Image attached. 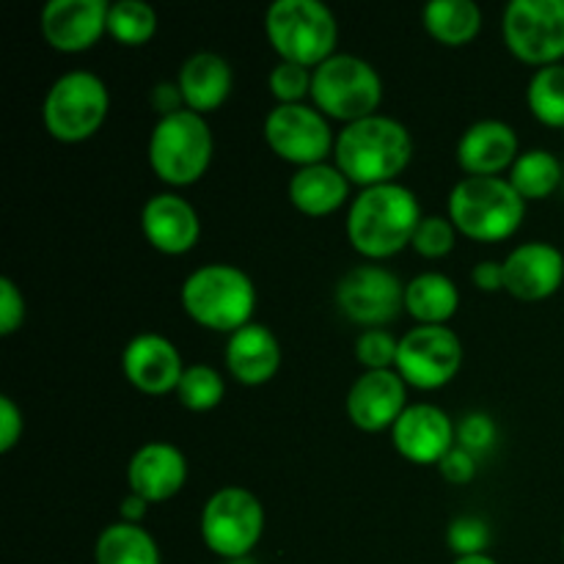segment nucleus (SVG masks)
Returning a JSON list of instances; mask_svg holds the SVG:
<instances>
[{"label": "nucleus", "mask_w": 564, "mask_h": 564, "mask_svg": "<svg viewBox=\"0 0 564 564\" xmlns=\"http://www.w3.org/2000/svg\"><path fill=\"white\" fill-rule=\"evenodd\" d=\"M187 479L185 455L174 444L154 441L141 446L127 466V485L149 505L169 501L182 490Z\"/></svg>", "instance_id": "nucleus-20"}, {"label": "nucleus", "mask_w": 564, "mask_h": 564, "mask_svg": "<svg viewBox=\"0 0 564 564\" xmlns=\"http://www.w3.org/2000/svg\"><path fill=\"white\" fill-rule=\"evenodd\" d=\"M264 534V510L251 490L224 488L202 512V538L220 560H248Z\"/></svg>", "instance_id": "nucleus-9"}, {"label": "nucleus", "mask_w": 564, "mask_h": 564, "mask_svg": "<svg viewBox=\"0 0 564 564\" xmlns=\"http://www.w3.org/2000/svg\"><path fill=\"white\" fill-rule=\"evenodd\" d=\"M455 224L446 218H438V215H427L419 224L416 235H413L411 246L416 248V253L427 259H441L455 248Z\"/></svg>", "instance_id": "nucleus-33"}, {"label": "nucleus", "mask_w": 564, "mask_h": 564, "mask_svg": "<svg viewBox=\"0 0 564 564\" xmlns=\"http://www.w3.org/2000/svg\"><path fill=\"white\" fill-rule=\"evenodd\" d=\"M270 91L281 105H301L303 97L312 94V75H308L306 66L281 61L270 72Z\"/></svg>", "instance_id": "nucleus-34"}, {"label": "nucleus", "mask_w": 564, "mask_h": 564, "mask_svg": "<svg viewBox=\"0 0 564 564\" xmlns=\"http://www.w3.org/2000/svg\"><path fill=\"white\" fill-rule=\"evenodd\" d=\"M105 0H53L42 11V36L58 53H83L108 31Z\"/></svg>", "instance_id": "nucleus-14"}, {"label": "nucleus", "mask_w": 564, "mask_h": 564, "mask_svg": "<svg viewBox=\"0 0 564 564\" xmlns=\"http://www.w3.org/2000/svg\"><path fill=\"white\" fill-rule=\"evenodd\" d=\"M334 158L336 169L350 180V185H361L364 191L389 185L411 163V132L397 119L375 113L369 119L345 124V130L336 135Z\"/></svg>", "instance_id": "nucleus-1"}, {"label": "nucleus", "mask_w": 564, "mask_h": 564, "mask_svg": "<svg viewBox=\"0 0 564 564\" xmlns=\"http://www.w3.org/2000/svg\"><path fill=\"white\" fill-rule=\"evenodd\" d=\"M518 160V135L510 124L496 119L477 121L457 143V163L471 176H496Z\"/></svg>", "instance_id": "nucleus-21"}, {"label": "nucleus", "mask_w": 564, "mask_h": 564, "mask_svg": "<svg viewBox=\"0 0 564 564\" xmlns=\"http://www.w3.org/2000/svg\"><path fill=\"white\" fill-rule=\"evenodd\" d=\"M110 97L105 83L91 72H66L44 97L42 119L61 143L88 141L108 116Z\"/></svg>", "instance_id": "nucleus-8"}, {"label": "nucleus", "mask_w": 564, "mask_h": 564, "mask_svg": "<svg viewBox=\"0 0 564 564\" xmlns=\"http://www.w3.org/2000/svg\"><path fill=\"white\" fill-rule=\"evenodd\" d=\"M121 369H124V378L138 391L152 397H163L169 391H176L182 375H185L180 350L165 336L158 334L135 336L124 347Z\"/></svg>", "instance_id": "nucleus-17"}, {"label": "nucleus", "mask_w": 564, "mask_h": 564, "mask_svg": "<svg viewBox=\"0 0 564 564\" xmlns=\"http://www.w3.org/2000/svg\"><path fill=\"white\" fill-rule=\"evenodd\" d=\"M397 350H400V341L389 330L380 328L364 330L356 341V358L367 367V372L391 369V364H397Z\"/></svg>", "instance_id": "nucleus-32"}, {"label": "nucleus", "mask_w": 564, "mask_h": 564, "mask_svg": "<svg viewBox=\"0 0 564 564\" xmlns=\"http://www.w3.org/2000/svg\"><path fill=\"white\" fill-rule=\"evenodd\" d=\"M97 564H163L152 534L138 523H113L105 529L94 549Z\"/></svg>", "instance_id": "nucleus-27"}, {"label": "nucleus", "mask_w": 564, "mask_h": 564, "mask_svg": "<svg viewBox=\"0 0 564 564\" xmlns=\"http://www.w3.org/2000/svg\"><path fill=\"white\" fill-rule=\"evenodd\" d=\"M231 66L226 58L215 53H196L182 64L180 69V91L185 99V108L204 116L218 110L231 94Z\"/></svg>", "instance_id": "nucleus-23"}, {"label": "nucleus", "mask_w": 564, "mask_h": 564, "mask_svg": "<svg viewBox=\"0 0 564 564\" xmlns=\"http://www.w3.org/2000/svg\"><path fill=\"white\" fill-rule=\"evenodd\" d=\"M213 160V132L204 116L176 110L154 124L149 138V165L165 185L185 187L202 180Z\"/></svg>", "instance_id": "nucleus-6"}, {"label": "nucleus", "mask_w": 564, "mask_h": 564, "mask_svg": "<svg viewBox=\"0 0 564 564\" xmlns=\"http://www.w3.org/2000/svg\"><path fill=\"white\" fill-rule=\"evenodd\" d=\"M438 468H441V477H444L446 482L468 485L474 479V474H477V460H474L471 452L455 446V449L438 463Z\"/></svg>", "instance_id": "nucleus-38"}, {"label": "nucleus", "mask_w": 564, "mask_h": 564, "mask_svg": "<svg viewBox=\"0 0 564 564\" xmlns=\"http://www.w3.org/2000/svg\"><path fill=\"white\" fill-rule=\"evenodd\" d=\"M455 564H499V562L490 560L488 554H477V556H457Z\"/></svg>", "instance_id": "nucleus-43"}, {"label": "nucleus", "mask_w": 564, "mask_h": 564, "mask_svg": "<svg viewBox=\"0 0 564 564\" xmlns=\"http://www.w3.org/2000/svg\"><path fill=\"white\" fill-rule=\"evenodd\" d=\"M501 28L510 53L523 64L543 69L564 58V0H512Z\"/></svg>", "instance_id": "nucleus-10"}, {"label": "nucleus", "mask_w": 564, "mask_h": 564, "mask_svg": "<svg viewBox=\"0 0 564 564\" xmlns=\"http://www.w3.org/2000/svg\"><path fill=\"white\" fill-rule=\"evenodd\" d=\"M455 424L435 405L405 408V413L391 427L394 449L405 460L419 463V466H433V463L444 460L455 449Z\"/></svg>", "instance_id": "nucleus-15"}, {"label": "nucleus", "mask_w": 564, "mask_h": 564, "mask_svg": "<svg viewBox=\"0 0 564 564\" xmlns=\"http://www.w3.org/2000/svg\"><path fill=\"white\" fill-rule=\"evenodd\" d=\"M182 306L193 323L220 334H235L251 323L257 290L235 264H204L182 284Z\"/></svg>", "instance_id": "nucleus-3"}, {"label": "nucleus", "mask_w": 564, "mask_h": 564, "mask_svg": "<svg viewBox=\"0 0 564 564\" xmlns=\"http://www.w3.org/2000/svg\"><path fill=\"white\" fill-rule=\"evenodd\" d=\"M264 141L286 163L301 169L325 163L336 138L330 132L328 119L317 108L308 105H279L264 119Z\"/></svg>", "instance_id": "nucleus-12"}, {"label": "nucleus", "mask_w": 564, "mask_h": 564, "mask_svg": "<svg viewBox=\"0 0 564 564\" xmlns=\"http://www.w3.org/2000/svg\"><path fill=\"white\" fill-rule=\"evenodd\" d=\"M562 163L545 149H532V152L518 154L510 169V185L516 187L523 202L545 198L562 185Z\"/></svg>", "instance_id": "nucleus-28"}, {"label": "nucleus", "mask_w": 564, "mask_h": 564, "mask_svg": "<svg viewBox=\"0 0 564 564\" xmlns=\"http://www.w3.org/2000/svg\"><path fill=\"white\" fill-rule=\"evenodd\" d=\"M446 540H449V549L455 551L457 556H477L485 554V549L490 545V529L488 523L479 521V518L463 516L452 521Z\"/></svg>", "instance_id": "nucleus-35"}, {"label": "nucleus", "mask_w": 564, "mask_h": 564, "mask_svg": "<svg viewBox=\"0 0 564 564\" xmlns=\"http://www.w3.org/2000/svg\"><path fill=\"white\" fill-rule=\"evenodd\" d=\"M394 367L413 389H441L460 372L463 345L446 325H419L400 339Z\"/></svg>", "instance_id": "nucleus-11"}, {"label": "nucleus", "mask_w": 564, "mask_h": 564, "mask_svg": "<svg viewBox=\"0 0 564 564\" xmlns=\"http://www.w3.org/2000/svg\"><path fill=\"white\" fill-rule=\"evenodd\" d=\"M336 303L352 323L380 328L400 317V308H405V286L391 270L380 264H361L339 281Z\"/></svg>", "instance_id": "nucleus-13"}, {"label": "nucleus", "mask_w": 564, "mask_h": 564, "mask_svg": "<svg viewBox=\"0 0 564 564\" xmlns=\"http://www.w3.org/2000/svg\"><path fill=\"white\" fill-rule=\"evenodd\" d=\"M419 224V198L408 187L389 182L358 193L347 213V240L361 257L389 259L411 246Z\"/></svg>", "instance_id": "nucleus-2"}, {"label": "nucleus", "mask_w": 564, "mask_h": 564, "mask_svg": "<svg viewBox=\"0 0 564 564\" xmlns=\"http://www.w3.org/2000/svg\"><path fill=\"white\" fill-rule=\"evenodd\" d=\"M22 435V411L11 397H0V452H11Z\"/></svg>", "instance_id": "nucleus-39"}, {"label": "nucleus", "mask_w": 564, "mask_h": 564, "mask_svg": "<svg viewBox=\"0 0 564 564\" xmlns=\"http://www.w3.org/2000/svg\"><path fill=\"white\" fill-rule=\"evenodd\" d=\"M224 378H220L218 369L207 367V364H196V367H187L182 375L180 386H176V397H180L182 405L187 411H213L224 400Z\"/></svg>", "instance_id": "nucleus-31"}, {"label": "nucleus", "mask_w": 564, "mask_h": 564, "mask_svg": "<svg viewBox=\"0 0 564 564\" xmlns=\"http://www.w3.org/2000/svg\"><path fill=\"white\" fill-rule=\"evenodd\" d=\"M264 31L281 61L306 69L325 64L339 39L334 11L319 0H275L264 17Z\"/></svg>", "instance_id": "nucleus-5"}, {"label": "nucleus", "mask_w": 564, "mask_h": 564, "mask_svg": "<svg viewBox=\"0 0 564 564\" xmlns=\"http://www.w3.org/2000/svg\"><path fill=\"white\" fill-rule=\"evenodd\" d=\"M471 279L482 292L505 290V262H479Z\"/></svg>", "instance_id": "nucleus-40"}, {"label": "nucleus", "mask_w": 564, "mask_h": 564, "mask_svg": "<svg viewBox=\"0 0 564 564\" xmlns=\"http://www.w3.org/2000/svg\"><path fill=\"white\" fill-rule=\"evenodd\" d=\"M527 215V202L510 180L466 176L449 196V220L477 242H499L516 235Z\"/></svg>", "instance_id": "nucleus-4"}, {"label": "nucleus", "mask_w": 564, "mask_h": 564, "mask_svg": "<svg viewBox=\"0 0 564 564\" xmlns=\"http://www.w3.org/2000/svg\"><path fill=\"white\" fill-rule=\"evenodd\" d=\"M226 367L231 378L246 386H262L273 380L281 367V347L273 330L257 323L235 330L226 345Z\"/></svg>", "instance_id": "nucleus-22"}, {"label": "nucleus", "mask_w": 564, "mask_h": 564, "mask_svg": "<svg viewBox=\"0 0 564 564\" xmlns=\"http://www.w3.org/2000/svg\"><path fill=\"white\" fill-rule=\"evenodd\" d=\"M424 28L435 42L463 47L474 42L482 28V11L474 0H433L424 9Z\"/></svg>", "instance_id": "nucleus-26"}, {"label": "nucleus", "mask_w": 564, "mask_h": 564, "mask_svg": "<svg viewBox=\"0 0 564 564\" xmlns=\"http://www.w3.org/2000/svg\"><path fill=\"white\" fill-rule=\"evenodd\" d=\"M25 319V297L11 279H0V334L11 336Z\"/></svg>", "instance_id": "nucleus-37"}, {"label": "nucleus", "mask_w": 564, "mask_h": 564, "mask_svg": "<svg viewBox=\"0 0 564 564\" xmlns=\"http://www.w3.org/2000/svg\"><path fill=\"white\" fill-rule=\"evenodd\" d=\"M158 31V14L143 0H119L110 6L108 14V33L119 44L127 47H141Z\"/></svg>", "instance_id": "nucleus-29"}, {"label": "nucleus", "mask_w": 564, "mask_h": 564, "mask_svg": "<svg viewBox=\"0 0 564 564\" xmlns=\"http://www.w3.org/2000/svg\"><path fill=\"white\" fill-rule=\"evenodd\" d=\"M350 196V180L336 165L319 163L297 169L290 180V198L308 218L336 213Z\"/></svg>", "instance_id": "nucleus-24"}, {"label": "nucleus", "mask_w": 564, "mask_h": 564, "mask_svg": "<svg viewBox=\"0 0 564 564\" xmlns=\"http://www.w3.org/2000/svg\"><path fill=\"white\" fill-rule=\"evenodd\" d=\"M460 306L455 281L441 273H422L405 286V308L419 325H446Z\"/></svg>", "instance_id": "nucleus-25"}, {"label": "nucleus", "mask_w": 564, "mask_h": 564, "mask_svg": "<svg viewBox=\"0 0 564 564\" xmlns=\"http://www.w3.org/2000/svg\"><path fill=\"white\" fill-rule=\"evenodd\" d=\"M494 441L496 424L488 413H468L460 422V427H457V444H460V449L471 452V455L490 449Z\"/></svg>", "instance_id": "nucleus-36"}, {"label": "nucleus", "mask_w": 564, "mask_h": 564, "mask_svg": "<svg viewBox=\"0 0 564 564\" xmlns=\"http://www.w3.org/2000/svg\"><path fill=\"white\" fill-rule=\"evenodd\" d=\"M312 99L323 116L352 124L375 116L383 83L375 66L358 55H330L312 72Z\"/></svg>", "instance_id": "nucleus-7"}, {"label": "nucleus", "mask_w": 564, "mask_h": 564, "mask_svg": "<svg viewBox=\"0 0 564 564\" xmlns=\"http://www.w3.org/2000/svg\"><path fill=\"white\" fill-rule=\"evenodd\" d=\"M141 226L149 246L169 257L187 253L202 237L198 213L176 193H158L149 198L141 213Z\"/></svg>", "instance_id": "nucleus-19"}, {"label": "nucleus", "mask_w": 564, "mask_h": 564, "mask_svg": "<svg viewBox=\"0 0 564 564\" xmlns=\"http://www.w3.org/2000/svg\"><path fill=\"white\" fill-rule=\"evenodd\" d=\"M564 281V257L551 242L518 246L505 262V290L518 301H545Z\"/></svg>", "instance_id": "nucleus-18"}, {"label": "nucleus", "mask_w": 564, "mask_h": 564, "mask_svg": "<svg viewBox=\"0 0 564 564\" xmlns=\"http://www.w3.org/2000/svg\"><path fill=\"white\" fill-rule=\"evenodd\" d=\"M405 386L394 369L364 372L347 394V416L364 433L394 427L405 413Z\"/></svg>", "instance_id": "nucleus-16"}, {"label": "nucleus", "mask_w": 564, "mask_h": 564, "mask_svg": "<svg viewBox=\"0 0 564 564\" xmlns=\"http://www.w3.org/2000/svg\"><path fill=\"white\" fill-rule=\"evenodd\" d=\"M147 505L149 501H143L141 496H127V499L121 501V518H124V523H138V527H141V518L147 516Z\"/></svg>", "instance_id": "nucleus-42"}, {"label": "nucleus", "mask_w": 564, "mask_h": 564, "mask_svg": "<svg viewBox=\"0 0 564 564\" xmlns=\"http://www.w3.org/2000/svg\"><path fill=\"white\" fill-rule=\"evenodd\" d=\"M529 108L543 124L564 127V66H543L529 83Z\"/></svg>", "instance_id": "nucleus-30"}, {"label": "nucleus", "mask_w": 564, "mask_h": 564, "mask_svg": "<svg viewBox=\"0 0 564 564\" xmlns=\"http://www.w3.org/2000/svg\"><path fill=\"white\" fill-rule=\"evenodd\" d=\"M152 105L160 113V119H163V116L176 113V110H185L182 108L185 99H182L180 86H174V83H160V86L152 91Z\"/></svg>", "instance_id": "nucleus-41"}]
</instances>
